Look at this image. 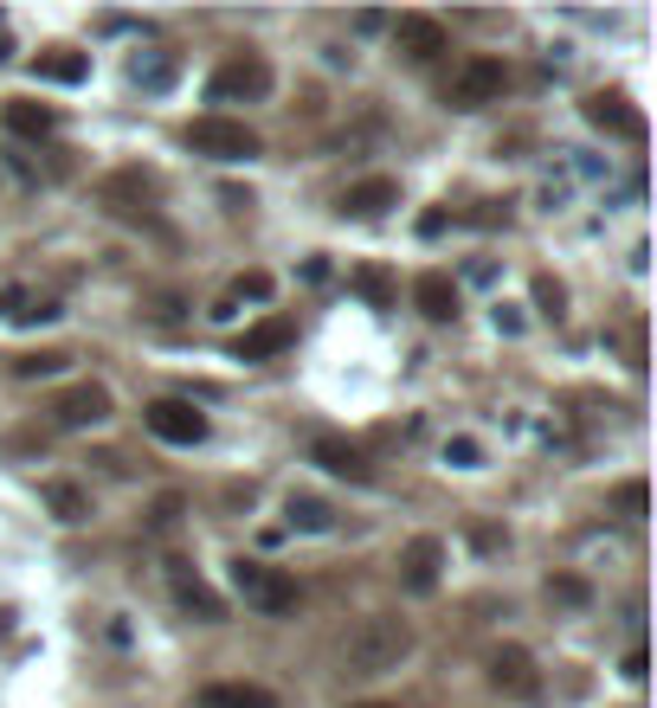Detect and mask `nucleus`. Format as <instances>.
I'll return each mask as SVG.
<instances>
[{
	"instance_id": "f257e3e1",
	"label": "nucleus",
	"mask_w": 657,
	"mask_h": 708,
	"mask_svg": "<svg viewBox=\"0 0 657 708\" xmlns=\"http://www.w3.org/2000/svg\"><path fill=\"white\" fill-rule=\"evenodd\" d=\"M406 650H413V625L393 619V612H374V619H362L355 632L342 637V670H355V676H380V670H400Z\"/></svg>"
},
{
	"instance_id": "f03ea898",
	"label": "nucleus",
	"mask_w": 657,
	"mask_h": 708,
	"mask_svg": "<svg viewBox=\"0 0 657 708\" xmlns=\"http://www.w3.org/2000/svg\"><path fill=\"white\" fill-rule=\"evenodd\" d=\"M232 586H239L245 606H258V612H271V619L296 612V579L278 573V566H265V561H232Z\"/></svg>"
},
{
	"instance_id": "7ed1b4c3",
	"label": "nucleus",
	"mask_w": 657,
	"mask_h": 708,
	"mask_svg": "<svg viewBox=\"0 0 657 708\" xmlns=\"http://www.w3.org/2000/svg\"><path fill=\"white\" fill-rule=\"evenodd\" d=\"M187 148L194 155H214V161H252L258 155V136L239 117H194L187 123Z\"/></svg>"
},
{
	"instance_id": "20e7f679",
	"label": "nucleus",
	"mask_w": 657,
	"mask_h": 708,
	"mask_svg": "<svg viewBox=\"0 0 657 708\" xmlns=\"http://www.w3.org/2000/svg\"><path fill=\"white\" fill-rule=\"evenodd\" d=\"M207 97L214 103H258V97H271V65L258 52H239L207 77Z\"/></svg>"
},
{
	"instance_id": "39448f33",
	"label": "nucleus",
	"mask_w": 657,
	"mask_h": 708,
	"mask_svg": "<svg viewBox=\"0 0 657 708\" xmlns=\"http://www.w3.org/2000/svg\"><path fill=\"white\" fill-rule=\"evenodd\" d=\"M510 90V65L503 59H471V65L451 77V110H484Z\"/></svg>"
},
{
	"instance_id": "423d86ee",
	"label": "nucleus",
	"mask_w": 657,
	"mask_h": 708,
	"mask_svg": "<svg viewBox=\"0 0 657 708\" xmlns=\"http://www.w3.org/2000/svg\"><path fill=\"white\" fill-rule=\"evenodd\" d=\"M143 419H148V431H155L161 444H207V431H214L194 400H155Z\"/></svg>"
},
{
	"instance_id": "0eeeda50",
	"label": "nucleus",
	"mask_w": 657,
	"mask_h": 708,
	"mask_svg": "<svg viewBox=\"0 0 657 708\" xmlns=\"http://www.w3.org/2000/svg\"><path fill=\"white\" fill-rule=\"evenodd\" d=\"M490 683H497L503 696H515V703H535V696H542V676H535V657H528L522 644H503V650L490 657Z\"/></svg>"
},
{
	"instance_id": "6e6552de",
	"label": "nucleus",
	"mask_w": 657,
	"mask_h": 708,
	"mask_svg": "<svg viewBox=\"0 0 657 708\" xmlns=\"http://www.w3.org/2000/svg\"><path fill=\"white\" fill-rule=\"evenodd\" d=\"M59 425H72V431H90V425H104L117 406H110V387H97V380H84V387H72V393H59Z\"/></svg>"
},
{
	"instance_id": "1a4fd4ad",
	"label": "nucleus",
	"mask_w": 657,
	"mask_h": 708,
	"mask_svg": "<svg viewBox=\"0 0 657 708\" xmlns=\"http://www.w3.org/2000/svg\"><path fill=\"white\" fill-rule=\"evenodd\" d=\"M438 566H445V541H438V535H413L406 554H400V586H406V593H433Z\"/></svg>"
},
{
	"instance_id": "9d476101",
	"label": "nucleus",
	"mask_w": 657,
	"mask_h": 708,
	"mask_svg": "<svg viewBox=\"0 0 657 708\" xmlns=\"http://www.w3.org/2000/svg\"><path fill=\"white\" fill-rule=\"evenodd\" d=\"M393 39H400V52L413 65H433L438 52H445V26H438L433 13H400L393 20Z\"/></svg>"
},
{
	"instance_id": "9b49d317",
	"label": "nucleus",
	"mask_w": 657,
	"mask_h": 708,
	"mask_svg": "<svg viewBox=\"0 0 657 708\" xmlns=\"http://www.w3.org/2000/svg\"><path fill=\"white\" fill-rule=\"evenodd\" d=\"M309 464H323L329 477H349V484H367V477H374L367 451L349 444V438H316V444H309Z\"/></svg>"
},
{
	"instance_id": "f8f14e48",
	"label": "nucleus",
	"mask_w": 657,
	"mask_h": 708,
	"mask_svg": "<svg viewBox=\"0 0 657 708\" xmlns=\"http://www.w3.org/2000/svg\"><path fill=\"white\" fill-rule=\"evenodd\" d=\"M586 117H593L599 130H612V136L645 142V117L625 103V90H593V97H586Z\"/></svg>"
},
{
	"instance_id": "ddd939ff",
	"label": "nucleus",
	"mask_w": 657,
	"mask_h": 708,
	"mask_svg": "<svg viewBox=\"0 0 657 708\" xmlns=\"http://www.w3.org/2000/svg\"><path fill=\"white\" fill-rule=\"evenodd\" d=\"M168 579H174V599H181L187 612H200L207 625H219V619H226V599H219V593H214V586H207V579H200V573H194L187 561L168 566Z\"/></svg>"
},
{
	"instance_id": "4468645a",
	"label": "nucleus",
	"mask_w": 657,
	"mask_h": 708,
	"mask_svg": "<svg viewBox=\"0 0 657 708\" xmlns=\"http://www.w3.org/2000/svg\"><path fill=\"white\" fill-rule=\"evenodd\" d=\"M387 207H400V181L393 174H367V181H355L342 194V212H355V219H380Z\"/></svg>"
},
{
	"instance_id": "2eb2a0df",
	"label": "nucleus",
	"mask_w": 657,
	"mask_h": 708,
	"mask_svg": "<svg viewBox=\"0 0 657 708\" xmlns=\"http://www.w3.org/2000/svg\"><path fill=\"white\" fill-rule=\"evenodd\" d=\"M291 342H296V322H291V316H271V322L245 329V335L232 342V354H239V361H265V354H284Z\"/></svg>"
},
{
	"instance_id": "dca6fc26",
	"label": "nucleus",
	"mask_w": 657,
	"mask_h": 708,
	"mask_svg": "<svg viewBox=\"0 0 657 708\" xmlns=\"http://www.w3.org/2000/svg\"><path fill=\"white\" fill-rule=\"evenodd\" d=\"M33 77H46V84H84V77H90V52H72V46H46V52L33 59Z\"/></svg>"
},
{
	"instance_id": "f3484780",
	"label": "nucleus",
	"mask_w": 657,
	"mask_h": 708,
	"mask_svg": "<svg viewBox=\"0 0 657 708\" xmlns=\"http://www.w3.org/2000/svg\"><path fill=\"white\" fill-rule=\"evenodd\" d=\"M413 303H419V316L451 322V316H458V283L445 278V271H426V278L413 283Z\"/></svg>"
},
{
	"instance_id": "a211bd4d",
	"label": "nucleus",
	"mask_w": 657,
	"mask_h": 708,
	"mask_svg": "<svg viewBox=\"0 0 657 708\" xmlns=\"http://www.w3.org/2000/svg\"><path fill=\"white\" fill-rule=\"evenodd\" d=\"M7 130L26 136V142H39V136L59 130V110H46V103H33V97H13V103H7Z\"/></svg>"
},
{
	"instance_id": "6ab92c4d",
	"label": "nucleus",
	"mask_w": 657,
	"mask_h": 708,
	"mask_svg": "<svg viewBox=\"0 0 657 708\" xmlns=\"http://www.w3.org/2000/svg\"><path fill=\"white\" fill-rule=\"evenodd\" d=\"M200 708H278V696L258 689V683H207Z\"/></svg>"
},
{
	"instance_id": "aec40b11",
	"label": "nucleus",
	"mask_w": 657,
	"mask_h": 708,
	"mask_svg": "<svg viewBox=\"0 0 657 708\" xmlns=\"http://www.w3.org/2000/svg\"><path fill=\"white\" fill-rule=\"evenodd\" d=\"M284 515H291V528H303V535H323V528L336 522L323 496H291V502H284Z\"/></svg>"
},
{
	"instance_id": "412c9836",
	"label": "nucleus",
	"mask_w": 657,
	"mask_h": 708,
	"mask_svg": "<svg viewBox=\"0 0 657 708\" xmlns=\"http://www.w3.org/2000/svg\"><path fill=\"white\" fill-rule=\"evenodd\" d=\"M0 316H7V322H52L59 303H33L26 290H0Z\"/></svg>"
},
{
	"instance_id": "4be33fe9",
	"label": "nucleus",
	"mask_w": 657,
	"mask_h": 708,
	"mask_svg": "<svg viewBox=\"0 0 657 708\" xmlns=\"http://www.w3.org/2000/svg\"><path fill=\"white\" fill-rule=\"evenodd\" d=\"M46 509H52V515H59V522H84V515H90V496L77 490V484H46Z\"/></svg>"
},
{
	"instance_id": "5701e85b",
	"label": "nucleus",
	"mask_w": 657,
	"mask_h": 708,
	"mask_svg": "<svg viewBox=\"0 0 657 708\" xmlns=\"http://www.w3.org/2000/svg\"><path fill=\"white\" fill-rule=\"evenodd\" d=\"M349 283L362 290V296L374 303V309H387V303H393V278H387L380 265H362V271H349Z\"/></svg>"
},
{
	"instance_id": "b1692460",
	"label": "nucleus",
	"mask_w": 657,
	"mask_h": 708,
	"mask_svg": "<svg viewBox=\"0 0 657 708\" xmlns=\"http://www.w3.org/2000/svg\"><path fill=\"white\" fill-rule=\"evenodd\" d=\"M130 77H136L143 90H168V84H174V65H168V59H136Z\"/></svg>"
},
{
	"instance_id": "393cba45",
	"label": "nucleus",
	"mask_w": 657,
	"mask_h": 708,
	"mask_svg": "<svg viewBox=\"0 0 657 708\" xmlns=\"http://www.w3.org/2000/svg\"><path fill=\"white\" fill-rule=\"evenodd\" d=\"M548 593H555L561 606H586V599H593V586H586L581 573H555V579H548Z\"/></svg>"
},
{
	"instance_id": "a878e982",
	"label": "nucleus",
	"mask_w": 657,
	"mask_h": 708,
	"mask_svg": "<svg viewBox=\"0 0 657 708\" xmlns=\"http://www.w3.org/2000/svg\"><path fill=\"white\" fill-rule=\"evenodd\" d=\"M535 303H542V316H548V322H561V309H568V290H561L555 278H535Z\"/></svg>"
},
{
	"instance_id": "bb28decb",
	"label": "nucleus",
	"mask_w": 657,
	"mask_h": 708,
	"mask_svg": "<svg viewBox=\"0 0 657 708\" xmlns=\"http://www.w3.org/2000/svg\"><path fill=\"white\" fill-rule=\"evenodd\" d=\"M59 367H65V354H26V361H13L20 380H46V374H59Z\"/></svg>"
},
{
	"instance_id": "cd10ccee",
	"label": "nucleus",
	"mask_w": 657,
	"mask_h": 708,
	"mask_svg": "<svg viewBox=\"0 0 657 708\" xmlns=\"http://www.w3.org/2000/svg\"><path fill=\"white\" fill-rule=\"evenodd\" d=\"M445 464H458V471H477V464H484V451H477L471 438H451V444H445Z\"/></svg>"
},
{
	"instance_id": "c85d7f7f",
	"label": "nucleus",
	"mask_w": 657,
	"mask_h": 708,
	"mask_svg": "<svg viewBox=\"0 0 657 708\" xmlns=\"http://www.w3.org/2000/svg\"><path fill=\"white\" fill-rule=\"evenodd\" d=\"M174 522H181V496H161V502H155V515H148V528H155V535H168Z\"/></svg>"
},
{
	"instance_id": "c756f323",
	"label": "nucleus",
	"mask_w": 657,
	"mask_h": 708,
	"mask_svg": "<svg viewBox=\"0 0 657 708\" xmlns=\"http://www.w3.org/2000/svg\"><path fill=\"white\" fill-rule=\"evenodd\" d=\"M232 296H252V303H265V296H271V278H265V271H245V278L232 283Z\"/></svg>"
},
{
	"instance_id": "7c9ffc66",
	"label": "nucleus",
	"mask_w": 657,
	"mask_h": 708,
	"mask_svg": "<svg viewBox=\"0 0 657 708\" xmlns=\"http://www.w3.org/2000/svg\"><path fill=\"white\" fill-rule=\"evenodd\" d=\"M645 502H652L645 484H625V490H619V509H625V515H645Z\"/></svg>"
},
{
	"instance_id": "2f4dec72",
	"label": "nucleus",
	"mask_w": 657,
	"mask_h": 708,
	"mask_svg": "<svg viewBox=\"0 0 657 708\" xmlns=\"http://www.w3.org/2000/svg\"><path fill=\"white\" fill-rule=\"evenodd\" d=\"M497 329H503V335H522V309H510V303H497Z\"/></svg>"
},
{
	"instance_id": "473e14b6",
	"label": "nucleus",
	"mask_w": 657,
	"mask_h": 708,
	"mask_svg": "<svg viewBox=\"0 0 657 708\" xmlns=\"http://www.w3.org/2000/svg\"><path fill=\"white\" fill-rule=\"evenodd\" d=\"M362 708H387V703H362Z\"/></svg>"
}]
</instances>
